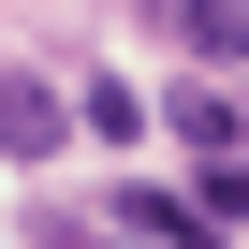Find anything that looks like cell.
Masks as SVG:
<instances>
[{"mask_svg":"<svg viewBox=\"0 0 249 249\" xmlns=\"http://www.w3.org/2000/svg\"><path fill=\"white\" fill-rule=\"evenodd\" d=\"M59 132H73V103H59L44 73H0V161H44Z\"/></svg>","mask_w":249,"mask_h":249,"instance_id":"1","label":"cell"},{"mask_svg":"<svg viewBox=\"0 0 249 249\" xmlns=\"http://www.w3.org/2000/svg\"><path fill=\"white\" fill-rule=\"evenodd\" d=\"M117 234H132V249H220V220L191 191H117Z\"/></svg>","mask_w":249,"mask_h":249,"instance_id":"2","label":"cell"},{"mask_svg":"<svg viewBox=\"0 0 249 249\" xmlns=\"http://www.w3.org/2000/svg\"><path fill=\"white\" fill-rule=\"evenodd\" d=\"M176 44H205V59H249V0H176Z\"/></svg>","mask_w":249,"mask_h":249,"instance_id":"3","label":"cell"},{"mask_svg":"<svg viewBox=\"0 0 249 249\" xmlns=\"http://www.w3.org/2000/svg\"><path fill=\"white\" fill-rule=\"evenodd\" d=\"M73 132H103V147H132V132H147V88H117V73H103V88L73 103Z\"/></svg>","mask_w":249,"mask_h":249,"instance_id":"4","label":"cell"},{"mask_svg":"<svg viewBox=\"0 0 249 249\" xmlns=\"http://www.w3.org/2000/svg\"><path fill=\"white\" fill-rule=\"evenodd\" d=\"M161 117H176V132H191V147H205V161H220V147H234V88H176V103H161Z\"/></svg>","mask_w":249,"mask_h":249,"instance_id":"5","label":"cell"},{"mask_svg":"<svg viewBox=\"0 0 249 249\" xmlns=\"http://www.w3.org/2000/svg\"><path fill=\"white\" fill-rule=\"evenodd\" d=\"M191 205H205V220H220V234H234V220H249V161H234V147H220V161H205V176H191Z\"/></svg>","mask_w":249,"mask_h":249,"instance_id":"6","label":"cell"},{"mask_svg":"<svg viewBox=\"0 0 249 249\" xmlns=\"http://www.w3.org/2000/svg\"><path fill=\"white\" fill-rule=\"evenodd\" d=\"M59 249H132V234H59Z\"/></svg>","mask_w":249,"mask_h":249,"instance_id":"7","label":"cell"}]
</instances>
